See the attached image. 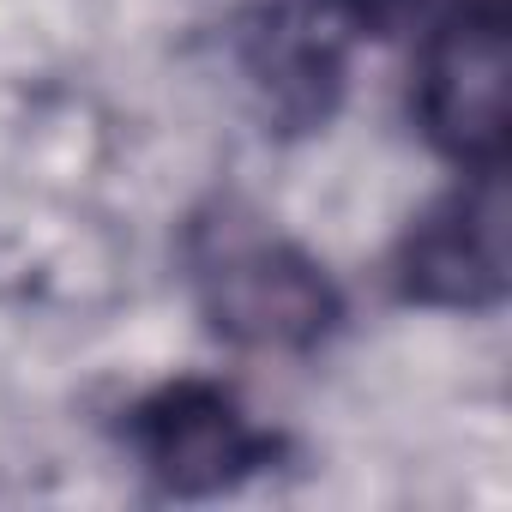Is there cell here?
<instances>
[{"label":"cell","mask_w":512,"mask_h":512,"mask_svg":"<svg viewBox=\"0 0 512 512\" xmlns=\"http://www.w3.org/2000/svg\"><path fill=\"white\" fill-rule=\"evenodd\" d=\"M392 290L440 314H494L506 302V175L464 169L410 217L392 247Z\"/></svg>","instance_id":"277c9868"},{"label":"cell","mask_w":512,"mask_h":512,"mask_svg":"<svg viewBox=\"0 0 512 512\" xmlns=\"http://www.w3.org/2000/svg\"><path fill=\"white\" fill-rule=\"evenodd\" d=\"M181 266L193 308L235 350L308 356L344 326L338 278L247 199H211L187 217Z\"/></svg>","instance_id":"6da1fadb"},{"label":"cell","mask_w":512,"mask_h":512,"mask_svg":"<svg viewBox=\"0 0 512 512\" xmlns=\"http://www.w3.org/2000/svg\"><path fill=\"white\" fill-rule=\"evenodd\" d=\"M410 115L458 169H506V0H440L422 25Z\"/></svg>","instance_id":"7a4b0ae2"},{"label":"cell","mask_w":512,"mask_h":512,"mask_svg":"<svg viewBox=\"0 0 512 512\" xmlns=\"http://www.w3.org/2000/svg\"><path fill=\"white\" fill-rule=\"evenodd\" d=\"M127 452L169 500H217L284 458V434L253 422L217 380H163L127 410Z\"/></svg>","instance_id":"3957f363"},{"label":"cell","mask_w":512,"mask_h":512,"mask_svg":"<svg viewBox=\"0 0 512 512\" xmlns=\"http://www.w3.org/2000/svg\"><path fill=\"white\" fill-rule=\"evenodd\" d=\"M434 7H440V0H326V13L350 37H398L410 25H428Z\"/></svg>","instance_id":"8992f818"},{"label":"cell","mask_w":512,"mask_h":512,"mask_svg":"<svg viewBox=\"0 0 512 512\" xmlns=\"http://www.w3.org/2000/svg\"><path fill=\"white\" fill-rule=\"evenodd\" d=\"M344 37L350 31L326 13V0H284L247 25L241 67L278 127L308 133L332 121L344 97Z\"/></svg>","instance_id":"5b68a950"}]
</instances>
